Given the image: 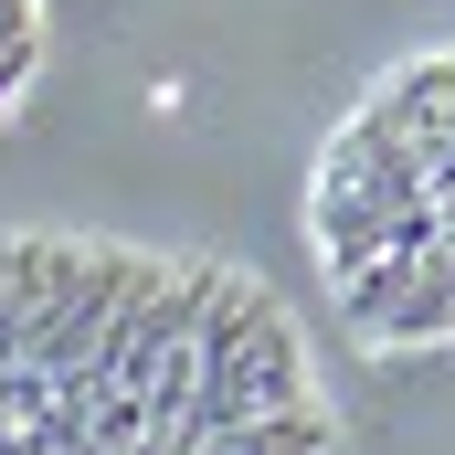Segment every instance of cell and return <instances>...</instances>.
<instances>
[{"label": "cell", "mask_w": 455, "mask_h": 455, "mask_svg": "<svg viewBox=\"0 0 455 455\" xmlns=\"http://www.w3.org/2000/svg\"><path fill=\"white\" fill-rule=\"evenodd\" d=\"M307 265L360 349H455V43L371 75L318 138Z\"/></svg>", "instance_id": "cell-2"}, {"label": "cell", "mask_w": 455, "mask_h": 455, "mask_svg": "<svg viewBox=\"0 0 455 455\" xmlns=\"http://www.w3.org/2000/svg\"><path fill=\"white\" fill-rule=\"evenodd\" d=\"M0 455H349L286 297L180 243L0 233Z\"/></svg>", "instance_id": "cell-1"}, {"label": "cell", "mask_w": 455, "mask_h": 455, "mask_svg": "<svg viewBox=\"0 0 455 455\" xmlns=\"http://www.w3.org/2000/svg\"><path fill=\"white\" fill-rule=\"evenodd\" d=\"M53 11H64V0H0V127H11V116H21V96L43 85Z\"/></svg>", "instance_id": "cell-3"}]
</instances>
